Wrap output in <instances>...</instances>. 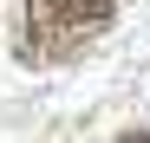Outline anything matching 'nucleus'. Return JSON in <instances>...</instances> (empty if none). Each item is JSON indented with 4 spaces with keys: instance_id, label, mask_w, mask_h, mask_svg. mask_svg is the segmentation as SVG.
<instances>
[{
    "instance_id": "1",
    "label": "nucleus",
    "mask_w": 150,
    "mask_h": 143,
    "mask_svg": "<svg viewBox=\"0 0 150 143\" xmlns=\"http://www.w3.org/2000/svg\"><path fill=\"white\" fill-rule=\"evenodd\" d=\"M117 0H26L20 7V65H65L111 26Z\"/></svg>"
},
{
    "instance_id": "2",
    "label": "nucleus",
    "mask_w": 150,
    "mask_h": 143,
    "mask_svg": "<svg viewBox=\"0 0 150 143\" xmlns=\"http://www.w3.org/2000/svg\"><path fill=\"white\" fill-rule=\"evenodd\" d=\"M117 143H150V130H124V137H117Z\"/></svg>"
}]
</instances>
